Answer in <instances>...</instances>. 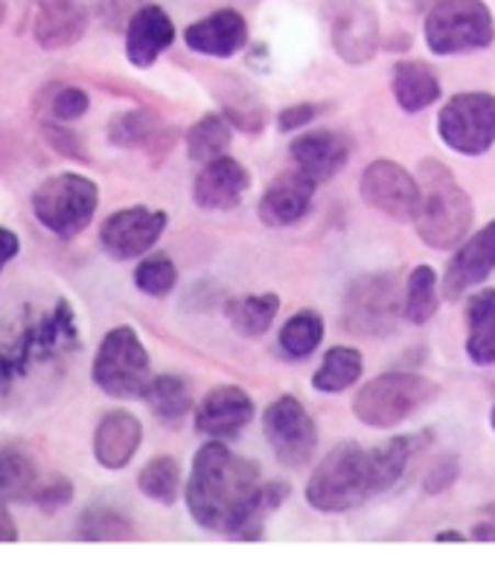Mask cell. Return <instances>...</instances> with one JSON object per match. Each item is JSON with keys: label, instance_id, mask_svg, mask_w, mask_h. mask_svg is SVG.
<instances>
[{"label": "cell", "instance_id": "cell-4", "mask_svg": "<svg viewBox=\"0 0 495 562\" xmlns=\"http://www.w3.org/2000/svg\"><path fill=\"white\" fill-rule=\"evenodd\" d=\"M76 347H79L76 312L65 297H59L50 312L24 324L9 345L0 347V396H7L9 387L18 379H24L33 364L65 359Z\"/></svg>", "mask_w": 495, "mask_h": 562}, {"label": "cell", "instance_id": "cell-11", "mask_svg": "<svg viewBox=\"0 0 495 562\" xmlns=\"http://www.w3.org/2000/svg\"><path fill=\"white\" fill-rule=\"evenodd\" d=\"M262 431L269 440L271 452L285 467H303L312 461L318 446V428L310 412L294 396H280L262 414Z\"/></svg>", "mask_w": 495, "mask_h": 562}, {"label": "cell", "instance_id": "cell-37", "mask_svg": "<svg viewBox=\"0 0 495 562\" xmlns=\"http://www.w3.org/2000/svg\"><path fill=\"white\" fill-rule=\"evenodd\" d=\"M230 97H225V117L230 126H236L245 135H257L266 126V105L254 97L248 88H230Z\"/></svg>", "mask_w": 495, "mask_h": 562}, {"label": "cell", "instance_id": "cell-12", "mask_svg": "<svg viewBox=\"0 0 495 562\" xmlns=\"http://www.w3.org/2000/svg\"><path fill=\"white\" fill-rule=\"evenodd\" d=\"M329 42L347 65H368L379 47V18L368 0H327Z\"/></svg>", "mask_w": 495, "mask_h": 562}, {"label": "cell", "instance_id": "cell-32", "mask_svg": "<svg viewBox=\"0 0 495 562\" xmlns=\"http://www.w3.org/2000/svg\"><path fill=\"white\" fill-rule=\"evenodd\" d=\"M227 146H230V120L225 114H204L187 132V155L195 164H207V160L225 155Z\"/></svg>", "mask_w": 495, "mask_h": 562}, {"label": "cell", "instance_id": "cell-27", "mask_svg": "<svg viewBox=\"0 0 495 562\" xmlns=\"http://www.w3.org/2000/svg\"><path fill=\"white\" fill-rule=\"evenodd\" d=\"M143 400L149 403L151 414H155L160 423H167V426H178L187 414L193 412V391H190V382L176 376V373L151 376Z\"/></svg>", "mask_w": 495, "mask_h": 562}, {"label": "cell", "instance_id": "cell-6", "mask_svg": "<svg viewBox=\"0 0 495 562\" xmlns=\"http://www.w3.org/2000/svg\"><path fill=\"white\" fill-rule=\"evenodd\" d=\"M93 385L114 400H137L151 382L149 350L132 327H114L97 347L91 364Z\"/></svg>", "mask_w": 495, "mask_h": 562}, {"label": "cell", "instance_id": "cell-45", "mask_svg": "<svg viewBox=\"0 0 495 562\" xmlns=\"http://www.w3.org/2000/svg\"><path fill=\"white\" fill-rule=\"evenodd\" d=\"M0 542H18V525L7 507V498L0 495Z\"/></svg>", "mask_w": 495, "mask_h": 562}, {"label": "cell", "instance_id": "cell-42", "mask_svg": "<svg viewBox=\"0 0 495 562\" xmlns=\"http://www.w3.org/2000/svg\"><path fill=\"white\" fill-rule=\"evenodd\" d=\"M324 109H327V105H320V102H301V105H292V109H285L278 117V128L280 132H294V128L312 123Z\"/></svg>", "mask_w": 495, "mask_h": 562}, {"label": "cell", "instance_id": "cell-14", "mask_svg": "<svg viewBox=\"0 0 495 562\" xmlns=\"http://www.w3.org/2000/svg\"><path fill=\"white\" fill-rule=\"evenodd\" d=\"M361 199L396 222H408L420 204V181L394 160H373L361 172Z\"/></svg>", "mask_w": 495, "mask_h": 562}, {"label": "cell", "instance_id": "cell-10", "mask_svg": "<svg viewBox=\"0 0 495 562\" xmlns=\"http://www.w3.org/2000/svg\"><path fill=\"white\" fill-rule=\"evenodd\" d=\"M440 140L461 155H484L495 143V97L484 91L458 93L437 117Z\"/></svg>", "mask_w": 495, "mask_h": 562}, {"label": "cell", "instance_id": "cell-47", "mask_svg": "<svg viewBox=\"0 0 495 562\" xmlns=\"http://www.w3.org/2000/svg\"><path fill=\"white\" fill-rule=\"evenodd\" d=\"M412 3H414V7H417V9H423V7H435L437 0H412Z\"/></svg>", "mask_w": 495, "mask_h": 562}, {"label": "cell", "instance_id": "cell-17", "mask_svg": "<svg viewBox=\"0 0 495 562\" xmlns=\"http://www.w3.org/2000/svg\"><path fill=\"white\" fill-rule=\"evenodd\" d=\"M318 181L310 178L303 169H285L280 172L260 199V218L269 227H285L301 222L310 213L312 195H315Z\"/></svg>", "mask_w": 495, "mask_h": 562}, {"label": "cell", "instance_id": "cell-8", "mask_svg": "<svg viewBox=\"0 0 495 562\" xmlns=\"http://www.w3.org/2000/svg\"><path fill=\"white\" fill-rule=\"evenodd\" d=\"M493 38V12L484 0H437L428 9L426 44L437 56L487 50Z\"/></svg>", "mask_w": 495, "mask_h": 562}, {"label": "cell", "instance_id": "cell-35", "mask_svg": "<svg viewBox=\"0 0 495 562\" xmlns=\"http://www.w3.org/2000/svg\"><path fill=\"white\" fill-rule=\"evenodd\" d=\"M320 338H324V321H320V315L312 310H303L283 324L280 347H283L289 359H306L320 345Z\"/></svg>", "mask_w": 495, "mask_h": 562}, {"label": "cell", "instance_id": "cell-23", "mask_svg": "<svg viewBox=\"0 0 495 562\" xmlns=\"http://www.w3.org/2000/svg\"><path fill=\"white\" fill-rule=\"evenodd\" d=\"M353 140L341 132H306L292 140V160L315 181H327L345 169Z\"/></svg>", "mask_w": 495, "mask_h": 562}, {"label": "cell", "instance_id": "cell-3", "mask_svg": "<svg viewBox=\"0 0 495 562\" xmlns=\"http://www.w3.org/2000/svg\"><path fill=\"white\" fill-rule=\"evenodd\" d=\"M420 204L414 213L417 236L431 248H454L470 234L475 211H472L470 193L454 181L452 169H446L437 160L420 164Z\"/></svg>", "mask_w": 495, "mask_h": 562}, {"label": "cell", "instance_id": "cell-20", "mask_svg": "<svg viewBox=\"0 0 495 562\" xmlns=\"http://www.w3.org/2000/svg\"><path fill=\"white\" fill-rule=\"evenodd\" d=\"M184 42L193 53L230 59L248 44V24L236 9H218L184 30Z\"/></svg>", "mask_w": 495, "mask_h": 562}, {"label": "cell", "instance_id": "cell-25", "mask_svg": "<svg viewBox=\"0 0 495 562\" xmlns=\"http://www.w3.org/2000/svg\"><path fill=\"white\" fill-rule=\"evenodd\" d=\"M42 479L38 461L24 446H0V495L7 502L30 504Z\"/></svg>", "mask_w": 495, "mask_h": 562}, {"label": "cell", "instance_id": "cell-22", "mask_svg": "<svg viewBox=\"0 0 495 562\" xmlns=\"http://www.w3.org/2000/svg\"><path fill=\"white\" fill-rule=\"evenodd\" d=\"M88 33V9L79 0H38L33 35L42 50H68Z\"/></svg>", "mask_w": 495, "mask_h": 562}, {"label": "cell", "instance_id": "cell-24", "mask_svg": "<svg viewBox=\"0 0 495 562\" xmlns=\"http://www.w3.org/2000/svg\"><path fill=\"white\" fill-rule=\"evenodd\" d=\"M143 440V426L132 412H109L93 431V458L102 470H126Z\"/></svg>", "mask_w": 495, "mask_h": 562}, {"label": "cell", "instance_id": "cell-15", "mask_svg": "<svg viewBox=\"0 0 495 562\" xmlns=\"http://www.w3.org/2000/svg\"><path fill=\"white\" fill-rule=\"evenodd\" d=\"M495 269V222L484 225L479 234H472L466 243L458 248L443 278V297L446 301H461L472 285L484 283L490 271Z\"/></svg>", "mask_w": 495, "mask_h": 562}, {"label": "cell", "instance_id": "cell-31", "mask_svg": "<svg viewBox=\"0 0 495 562\" xmlns=\"http://www.w3.org/2000/svg\"><path fill=\"white\" fill-rule=\"evenodd\" d=\"M135 537V525L117 507H88L76 519V539L85 542H120Z\"/></svg>", "mask_w": 495, "mask_h": 562}, {"label": "cell", "instance_id": "cell-34", "mask_svg": "<svg viewBox=\"0 0 495 562\" xmlns=\"http://www.w3.org/2000/svg\"><path fill=\"white\" fill-rule=\"evenodd\" d=\"M437 274L431 266H417V269L408 274L405 280V297H403V310L405 318L412 324H426V321L435 318L437 312Z\"/></svg>", "mask_w": 495, "mask_h": 562}, {"label": "cell", "instance_id": "cell-5", "mask_svg": "<svg viewBox=\"0 0 495 562\" xmlns=\"http://www.w3.org/2000/svg\"><path fill=\"white\" fill-rule=\"evenodd\" d=\"M100 207V187L79 172L44 178L33 193V213L59 239H74L91 225Z\"/></svg>", "mask_w": 495, "mask_h": 562}, {"label": "cell", "instance_id": "cell-19", "mask_svg": "<svg viewBox=\"0 0 495 562\" xmlns=\"http://www.w3.org/2000/svg\"><path fill=\"white\" fill-rule=\"evenodd\" d=\"M254 420V400L236 385H218L204 396L195 412V428L213 440L239 435Z\"/></svg>", "mask_w": 495, "mask_h": 562}, {"label": "cell", "instance_id": "cell-2", "mask_svg": "<svg viewBox=\"0 0 495 562\" xmlns=\"http://www.w3.org/2000/svg\"><path fill=\"white\" fill-rule=\"evenodd\" d=\"M428 443L431 431L391 437L376 449H364L353 440L338 443L312 472L306 502L320 513L353 510L356 504L396 487L405 472L412 470L414 458L426 452Z\"/></svg>", "mask_w": 495, "mask_h": 562}, {"label": "cell", "instance_id": "cell-1", "mask_svg": "<svg viewBox=\"0 0 495 562\" xmlns=\"http://www.w3.org/2000/svg\"><path fill=\"white\" fill-rule=\"evenodd\" d=\"M289 498V484H260V467L222 440L195 452L187 481V510L204 530L234 539H260L266 519Z\"/></svg>", "mask_w": 495, "mask_h": 562}, {"label": "cell", "instance_id": "cell-7", "mask_svg": "<svg viewBox=\"0 0 495 562\" xmlns=\"http://www.w3.org/2000/svg\"><path fill=\"white\" fill-rule=\"evenodd\" d=\"M437 391V382L420 373H382L356 394L353 412L364 426L394 428L431 403Z\"/></svg>", "mask_w": 495, "mask_h": 562}, {"label": "cell", "instance_id": "cell-46", "mask_svg": "<svg viewBox=\"0 0 495 562\" xmlns=\"http://www.w3.org/2000/svg\"><path fill=\"white\" fill-rule=\"evenodd\" d=\"M446 539H458V542H463L466 537H461L458 530H446V533H440V537H437V542H446Z\"/></svg>", "mask_w": 495, "mask_h": 562}, {"label": "cell", "instance_id": "cell-18", "mask_svg": "<svg viewBox=\"0 0 495 562\" xmlns=\"http://www.w3.org/2000/svg\"><path fill=\"white\" fill-rule=\"evenodd\" d=\"M172 42H176V24L155 3L135 9L126 21V59L135 68H151L160 59V53L172 47Z\"/></svg>", "mask_w": 495, "mask_h": 562}, {"label": "cell", "instance_id": "cell-36", "mask_svg": "<svg viewBox=\"0 0 495 562\" xmlns=\"http://www.w3.org/2000/svg\"><path fill=\"white\" fill-rule=\"evenodd\" d=\"M178 283L176 262L167 254H149L135 269V285L149 297H167Z\"/></svg>", "mask_w": 495, "mask_h": 562}, {"label": "cell", "instance_id": "cell-43", "mask_svg": "<svg viewBox=\"0 0 495 562\" xmlns=\"http://www.w3.org/2000/svg\"><path fill=\"white\" fill-rule=\"evenodd\" d=\"M18 254H21V239H18V234L0 225V271L7 269Z\"/></svg>", "mask_w": 495, "mask_h": 562}, {"label": "cell", "instance_id": "cell-26", "mask_svg": "<svg viewBox=\"0 0 495 562\" xmlns=\"http://www.w3.org/2000/svg\"><path fill=\"white\" fill-rule=\"evenodd\" d=\"M394 97L405 114H417L440 100V79L426 61H400L394 68Z\"/></svg>", "mask_w": 495, "mask_h": 562}, {"label": "cell", "instance_id": "cell-33", "mask_svg": "<svg viewBox=\"0 0 495 562\" xmlns=\"http://www.w3.org/2000/svg\"><path fill=\"white\" fill-rule=\"evenodd\" d=\"M137 487H140L146 498L169 507V504L178 502V493H181V467L169 454L151 458L140 470V475H137Z\"/></svg>", "mask_w": 495, "mask_h": 562}, {"label": "cell", "instance_id": "cell-13", "mask_svg": "<svg viewBox=\"0 0 495 562\" xmlns=\"http://www.w3.org/2000/svg\"><path fill=\"white\" fill-rule=\"evenodd\" d=\"M167 213L135 204L111 213L100 227V245L111 260H137L155 248L164 231H167Z\"/></svg>", "mask_w": 495, "mask_h": 562}, {"label": "cell", "instance_id": "cell-21", "mask_svg": "<svg viewBox=\"0 0 495 562\" xmlns=\"http://www.w3.org/2000/svg\"><path fill=\"white\" fill-rule=\"evenodd\" d=\"M176 135V128L164 126L158 114L146 109L120 111L109 123V140L114 146H120V149H140L155 160H160L172 149Z\"/></svg>", "mask_w": 495, "mask_h": 562}, {"label": "cell", "instance_id": "cell-41", "mask_svg": "<svg viewBox=\"0 0 495 562\" xmlns=\"http://www.w3.org/2000/svg\"><path fill=\"white\" fill-rule=\"evenodd\" d=\"M458 472H461V467H458V458L454 454H443V458H437L431 467H428L426 472V493L437 495L443 493V490H449L458 481Z\"/></svg>", "mask_w": 495, "mask_h": 562}, {"label": "cell", "instance_id": "cell-44", "mask_svg": "<svg viewBox=\"0 0 495 562\" xmlns=\"http://www.w3.org/2000/svg\"><path fill=\"white\" fill-rule=\"evenodd\" d=\"M470 537L479 539V542H495V504L481 510V519L475 521Z\"/></svg>", "mask_w": 495, "mask_h": 562}, {"label": "cell", "instance_id": "cell-29", "mask_svg": "<svg viewBox=\"0 0 495 562\" xmlns=\"http://www.w3.org/2000/svg\"><path fill=\"white\" fill-rule=\"evenodd\" d=\"M280 312L278 294H245L236 301L227 303V321L230 327L245 338H260L262 333H269Z\"/></svg>", "mask_w": 495, "mask_h": 562}, {"label": "cell", "instance_id": "cell-40", "mask_svg": "<svg viewBox=\"0 0 495 562\" xmlns=\"http://www.w3.org/2000/svg\"><path fill=\"white\" fill-rule=\"evenodd\" d=\"M44 132V140L50 143L53 149L59 151V155H65V158H74L79 160V164H91V155H88V149H85V140L76 132H70L65 123H44L42 126Z\"/></svg>", "mask_w": 495, "mask_h": 562}, {"label": "cell", "instance_id": "cell-39", "mask_svg": "<svg viewBox=\"0 0 495 562\" xmlns=\"http://www.w3.org/2000/svg\"><path fill=\"white\" fill-rule=\"evenodd\" d=\"M47 109H50V114L59 120V123H74V120L88 114V109H91V97H88V91L79 88V85H61V88H56V91L50 93Z\"/></svg>", "mask_w": 495, "mask_h": 562}, {"label": "cell", "instance_id": "cell-38", "mask_svg": "<svg viewBox=\"0 0 495 562\" xmlns=\"http://www.w3.org/2000/svg\"><path fill=\"white\" fill-rule=\"evenodd\" d=\"M74 495H76L74 481H70L68 475L50 472V475H44L38 490H35L30 507H38L42 513L53 516V513H59L61 507H68V504L74 502Z\"/></svg>", "mask_w": 495, "mask_h": 562}, {"label": "cell", "instance_id": "cell-16", "mask_svg": "<svg viewBox=\"0 0 495 562\" xmlns=\"http://www.w3.org/2000/svg\"><path fill=\"white\" fill-rule=\"evenodd\" d=\"M248 190H251L248 169L236 158L218 155L202 164V172L195 176L193 199L202 211H234Z\"/></svg>", "mask_w": 495, "mask_h": 562}, {"label": "cell", "instance_id": "cell-28", "mask_svg": "<svg viewBox=\"0 0 495 562\" xmlns=\"http://www.w3.org/2000/svg\"><path fill=\"white\" fill-rule=\"evenodd\" d=\"M470 338L466 352L475 364H495V289L472 294L466 306Z\"/></svg>", "mask_w": 495, "mask_h": 562}, {"label": "cell", "instance_id": "cell-30", "mask_svg": "<svg viewBox=\"0 0 495 562\" xmlns=\"http://www.w3.org/2000/svg\"><path fill=\"white\" fill-rule=\"evenodd\" d=\"M361 370H364V361L356 347H333L320 361V368L315 370L312 385L318 387L320 394H341L359 382Z\"/></svg>", "mask_w": 495, "mask_h": 562}, {"label": "cell", "instance_id": "cell-48", "mask_svg": "<svg viewBox=\"0 0 495 562\" xmlns=\"http://www.w3.org/2000/svg\"><path fill=\"white\" fill-rule=\"evenodd\" d=\"M490 423H493V428H495V408H493V414H490Z\"/></svg>", "mask_w": 495, "mask_h": 562}, {"label": "cell", "instance_id": "cell-9", "mask_svg": "<svg viewBox=\"0 0 495 562\" xmlns=\"http://www.w3.org/2000/svg\"><path fill=\"white\" fill-rule=\"evenodd\" d=\"M400 280L391 271L382 274H361L347 285L345 306H341V327L361 338L391 336L405 315Z\"/></svg>", "mask_w": 495, "mask_h": 562}]
</instances>
